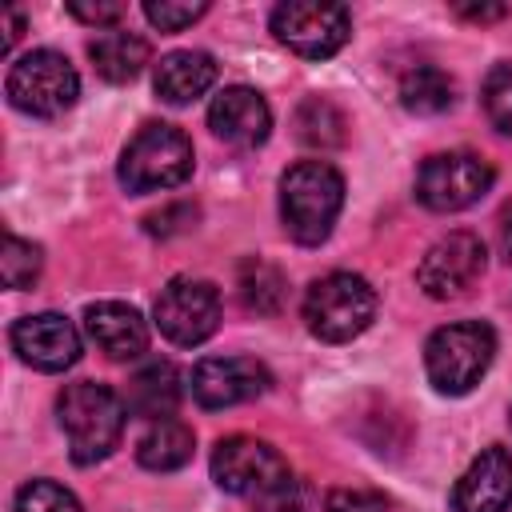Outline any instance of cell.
Returning <instances> with one entry per match:
<instances>
[{"instance_id":"4316f807","label":"cell","mask_w":512,"mask_h":512,"mask_svg":"<svg viewBox=\"0 0 512 512\" xmlns=\"http://www.w3.org/2000/svg\"><path fill=\"white\" fill-rule=\"evenodd\" d=\"M204 12H208V4H172V0H148V4H144V16H148L160 32H180V28L196 24Z\"/></svg>"},{"instance_id":"277c9868","label":"cell","mask_w":512,"mask_h":512,"mask_svg":"<svg viewBox=\"0 0 512 512\" xmlns=\"http://www.w3.org/2000/svg\"><path fill=\"white\" fill-rule=\"evenodd\" d=\"M496 356V332L480 320H460V324H444L428 336L424 344V368L436 392L444 396H464L472 392L488 364Z\"/></svg>"},{"instance_id":"8fae6325","label":"cell","mask_w":512,"mask_h":512,"mask_svg":"<svg viewBox=\"0 0 512 512\" xmlns=\"http://www.w3.org/2000/svg\"><path fill=\"white\" fill-rule=\"evenodd\" d=\"M484 256L488 252L476 232H448L424 252L416 268V284L432 300H456L484 276Z\"/></svg>"},{"instance_id":"d4e9b609","label":"cell","mask_w":512,"mask_h":512,"mask_svg":"<svg viewBox=\"0 0 512 512\" xmlns=\"http://www.w3.org/2000/svg\"><path fill=\"white\" fill-rule=\"evenodd\" d=\"M480 100H484V112H488L492 128L504 132V136H512V60L492 64V72L484 76Z\"/></svg>"},{"instance_id":"7c38bea8","label":"cell","mask_w":512,"mask_h":512,"mask_svg":"<svg viewBox=\"0 0 512 512\" xmlns=\"http://www.w3.org/2000/svg\"><path fill=\"white\" fill-rule=\"evenodd\" d=\"M8 340H12V352L36 372H64L80 360V332L60 312L20 316L8 332Z\"/></svg>"},{"instance_id":"1f68e13d","label":"cell","mask_w":512,"mask_h":512,"mask_svg":"<svg viewBox=\"0 0 512 512\" xmlns=\"http://www.w3.org/2000/svg\"><path fill=\"white\" fill-rule=\"evenodd\" d=\"M0 16H4V40H0V52L8 56V52H12V44H16V36H20V16H16L12 8H4Z\"/></svg>"},{"instance_id":"7a4b0ae2","label":"cell","mask_w":512,"mask_h":512,"mask_svg":"<svg viewBox=\"0 0 512 512\" xmlns=\"http://www.w3.org/2000/svg\"><path fill=\"white\" fill-rule=\"evenodd\" d=\"M344 208V176L328 160H300L280 176V220L288 236L304 248H316L332 236V224Z\"/></svg>"},{"instance_id":"5b68a950","label":"cell","mask_w":512,"mask_h":512,"mask_svg":"<svg viewBox=\"0 0 512 512\" xmlns=\"http://www.w3.org/2000/svg\"><path fill=\"white\" fill-rule=\"evenodd\" d=\"M116 176L132 196L176 188L192 176V140L176 124H144L120 152Z\"/></svg>"},{"instance_id":"e0dca14e","label":"cell","mask_w":512,"mask_h":512,"mask_svg":"<svg viewBox=\"0 0 512 512\" xmlns=\"http://www.w3.org/2000/svg\"><path fill=\"white\" fill-rule=\"evenodd\" d=\"M216 60L208 52H196V48H184V52H168L160 64H156V96L164 104H192L200 100L212 84H216Z\"/></svg>"},{"instance_id":"8992f818","label":"cell","mask_w":512,"mask_h":512,"mask_svg":"<svg viewBox=\"0 0 512 512\" xmlns=\"http://www.w3.org/2000/svg\"><path fill=\"white\" fill-rule=\"evenodd\" d=\"M376 316V292L356 272H328L304 296V324L324 344H348Z\"/></svg>"},{"instance_id":"cb8c5ba5","label":"cell","mask_w":512,"mask_h":512,"mask_svg":"<svg viewBox=\"0 0 512 512\" xmlns=\"http://www.w3.org/2000/svg\"><path fill=\"white\" fill-rule=\"evenodd\" d=\"M40 264H44V252L40 244L32 240H20L16 232L4 236V256H0V276L8 288H28L36 276H40Z\"/></svg>"},{"instance_id":"4fadbf2b","label":"cell","mask_w":512,"mask_h":512,"mask_svg":"<svg viewBox=\"0 0 512 512\" xmlns=\"http://www.w3.org/2000/svg\"><path fill=\"white\" fill-rule=\"evenodd\" d=\"M272 384L268 368L252 356H208L192 368V396L200 408H232L264 396Z\"/></svg>"},{"instance_id":"30bf717a","label":"cell","mask_w":512,"mask_h":512,"mask_svg":"<svg viewBox=\"0 0 512 512\" xmlns=\"http://www.w3.org/2000/svg\"><path fill=\"white\" fill-rule=\"evenodd\" d=\"M156 328L180 348L204 344L220 328V292L208 280L176 276L156 296Z\"/></svg>"},{"instance_id":"2e32d148","label":"cell","mask_w":512,"mask_h":512,"mask_svg":"<svg viewBox=\"0 0 512 512\" xmlns=\"http://www.w3.org/2000/svg\"><path fill=\"white\" fill-rule=\"evenodd\" d=\"M84 328L108 360H136L148 352V324L124 300H100L84 308Z\"/></svg>"},{"instance_id":"d6a6232c","label":"cell","mask_w":512,"mask_h":512,"mask_svg":"<svg viewBox=\"0 0 512 512\" xmlns=\"http://www.w3.org/2000/svg\"><path fill=\"white\" fill-rule=\"evenodd\" d=\"M456 12L468 16V20H500V16H508L504 4H480V8H456Z\"/></svg>"},{"instance_id":"6da1fadb","label":"cell","mask_w":512,"mask_h":512,"mask_svg":"<svg viewBox=\"0 0 512 512\" xmlns=\"http://www.w3.org/2000/svg\"><path fill=\"white\" fill-rule=\"evenodd\" d=\"M212 480L248 500L256 512H300V484L288 468V460L256 440V436H228L212 448Z\"/></svg>"},{"instance_id":"ba28073f","label":"cell","mask_w":512,"mask_h":512,"mask_svg":"<svg viewBox=\"0 0 512 512\" xmlns=\"http://www.w3.org/2000/svg\"><path fill=\"white\" fill-rule=\"evenodd\" d=\"M272 36L304 56V60H328L336 56L352 36V16L344 4H316V0H288L272 8Z\"/></svg>"},{"instance_id":"f1b7e54d","label":"cell","mask_w":512,"mask_h":512,"mask_svg":"<svg viewBox=\"0 0 512 512\" xmlns=\"http://www.w3.org/2000/svg\"><path fill=\"white\" fill-rule=\"evenodd\" d=\"M192 220H196L192 204H172V208L148 216V232L152 236H172V232H184V224H192Z\"/></svg>"},{"instance_id":"d6986e66","label":"cell","mask_w":512,"mask_h":512,"mask_svg":"<svg viewBox=\"0 0 512 512\" xmlns=\"http://www.w3.org/2000/svg\"><path fill=\"white\" fill-rule=\"evenodd\" d=\"M88 60L100 80L132 84L148 64V40L136 32H100L96 40H88Z\"/></svg>"},{"instance_id":"3957f363","label":"cell","mask_w":512,"mask_h":512,"mask_svg":"<svg viewBox=\"0 0 512 512\" xmlns=\"http://www.w3.org/2000/svg\"><path fill=\"white\" fill-rule=\"evenodd\" d=\"M56 412H60V428L68 436V452L76 464L104 460L120 444L124 416H128L124 400L108 384H96V380L68 384L56 400Z\"/></svg>"},{"instance_id":"7402d4cb","label":"cell","mask_w":512,"mask_h":512,"mask_svg":"<svg viewBox=\"0 0 512 512\" xmlns=\"http://www.w3.org/2000/svg\"><path fill=\"white\" fill-rule=\"evenodd\" d=\"M292 124H296L300 144H308V148H340V144L348 140V120H344V112H340L332 100H324V96H308V100L296 108Z\"/></svg>"},{"instance_id":"484cf974","label":"cell","mask_w":512,"mask_h":512,"mask_svg":"<svg viewBox=\"0 0 512 512\" xmlns=\"http://www.w3.org/2000/svg\"><path fill=\"white\" fill-rule=\"evenodd\" d=\"M16 512H84L80 500L56 480H28L16 492Z\"/></svg>"},{"instance_id":"5bb4252c","label":"cell","mask_w":512,"mask_h":512,"mask_svg":"<svg viewBox=\"0 0 512 512\" xmlns=\"http://www.w3.org/2000/svg\"><path fill=\"white\" fill-rule=\"evenodd\" d=\"M208 128L232 148H260L272 132V108L256 88L232 84L208 104Z\"/></svg>"},{"instance_id":"52a82bcc","label":"cell","mask_w":512,"mask_h":512,"mask_svg":"<svg viewBox=\"0 0 512 512\" xmlns=\"http://www.w3.org/2000/svg\"><path fill=\"white\" fill-rule=\"evenodd\" d=\"M4 92H8V104L16 112L36 116V120H52V116H64L76 104L80 76L68 64V56H60L52 48H36V52L20 56L8 68Z\"/></svg>"},{"instance_id":"44dd1931","label":"cell","mask_w":512,"mask_h":512,"mask_svg":"<svg viewBox=\"0 0 512 512\" xmlns=\"http://www.w3.org/2000/svg\"><path fill=\"white\" fill-rule=\"evenodd\" d=\"M456 100V84L444 68L436 64H416L400 76V104L416 116H440Z\"/></svg>"},{"instance_id":"9a60e30c","label":"cell","mask_w":512,"mask_h":512,"mask_svg":"<svg viewBox=\"0 0 512 512\" xmlns=\"http://www.w3.org/2000/svg\"><path fill=\"white\" fill-rule=\"evenodd\" d=\"M456 512H508L512 508V456L484 448L452 488Z\"/></svg>"},{"instance_id":"4dcf8cb0","label":"cell","mask_w":512,"mask_h":512,"mask_svg":"<svg viewBox=\"0 0 512 512\" xmlns=\"http://www.w3.org/2000/svg\"><path fill=\"white\" fill-rule=\"evenodd\" d=\"M496 248H500V256L512 264V204L500 212V224H496Z\"/></svg>"},{"instance_id":"83f0119b","label":"cell","mask_w":512,"mask_h":512,"mask_svg":"<svg viewBox=\"0 0 512 512\" xmlns=\"http://www.w3.org/2000/svg\"><path fill=\"white\" fill-rule=\"evenodd\" d=\"M324 512H388V500L372 488H332L324 496Z\"/></svg>"},{"instance_id":"603a6c76","label":"cell","mask_w":512,"mask_h":512,"mask_svg":"<svg viewBox=\"0 0 512 512\" xmlns=\"http://www.w3.org/2000/svg\"><path fill=\"white\" fill-rule=\"evenodd\" d=\"M236 288H240V300L248 312L256 316H276L280 304H284V272L272 268L268 260H244L240 272H236Z\"/></svg>"},{"instance_id":"ac0fdd59","label":"cell","mask_w":512,"mask_h":512,"mask_svg":"<svg viewBox=\"0 0 512 512\" xmlns=\"http://www.w3.org/2000/svg\"><path fill=\"white\" fill-rule=\"evenodd\" d=\"M180 404V372L176 364L168 360H152L144 364L132 380H128V396H124V408L140 420H168Z\"/></svg>"},{"instance_id":"ffe728a7","label":"cell","mask_w":512,"mask_h":512,"mask_svg":"<svg viewBox=\"0 0 512 512\" xmlns=\"http://www.w3.org/2000/svg\"><path fill=\"white\" fill-rule=\"evenodd\" d=\"M192 448H196L192 428L168 416V420H152L148 432L136 440V460L148 472H176L192 460Z\"/></svg>"},{"instance_id":"9c48e42d","label":"cell","mask_w":512,"mask_h":512,"mask_svg":"<svg viewBox=\"0 0 512 512\" xmlns=\"http://www.w3.org/2000/svg\"><path fill=\"white\" fill-rule=\"evenodd\" d=\"M496 172L476 152H440L428 156L416 172V200L432 212H460L492 188Z\"/></svg>"},{"instance_id":"f546056e","label":"cell","mask_w":512,"mask_h":512,"mask_svg":"<svg viewBox=\"0 0 512 512\" xmlns=\"http://www.w3.org/2000/svg\"><path fill=\"white\" fill-rule=\"evenodd\" d=\"M68 12L80 20V24H92V28H108L124 16V4H84V0H72Z\"/></svg>"}]
</instances>
